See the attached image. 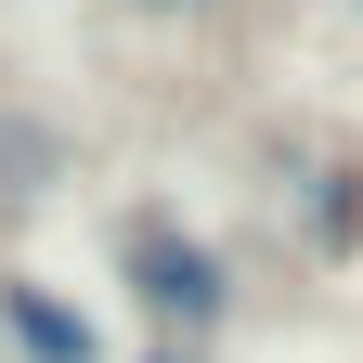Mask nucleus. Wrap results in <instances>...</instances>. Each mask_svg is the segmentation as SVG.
<instances>
[{
    "label": "nucleus",
    "mask_w": 363,
    "mask_h": 363,
    "mask_svg": "<svg viewBox=\"0 0 363 363\" xmlns=\"http://www.w3.org/2000/svg\"><path fill=\"white\" fill-rule=\"evenodd\" d=\"M117 286H130V311H143L169 350H208L234 325V259L208 234H182V220H130L117 234Z\"/></svg>",
    "instance_id": "obj_1"
},
{
    "label": "nucleus",
    "mask_w": 363,
    "mask_h": 363,
    "mask_svg": "<svg viewBox=\"0 0 363 363\" xmlns=\"http://www.w3.org/2000/svg\"><path fill=\"white\" fill-rule=\"evenodd\" d=\"M0 337H13V363H104V325L52 298L39 272H0Z\"/></svg>",
    "instance_id": "obj_2"
},
{
    "label": "nucleus",
    "mask_w": 363,
    "mask_h": 363,
    "mask_svg": "<svg viewBox=\"0 0 363 363\" xmlns=\"http://www.w3.org/2000/svg\"><path fill=\"white\" fill-rule=\"evenodd\" d=\"M143 363H208V350H169V337H156V350H143Z\"/></svg>",
    "instance_id": "obj_3"
},
{
    "label": "nucleus",
    "mask_w": 363,
    "mask_h": 363,
    "mask_svg": "<svg viewBox=\"0 0 363 363\" xmlns=\"http://www.w3.org/2000/svg\"><path fill=\"white\" fill-rule=\"evenodd\" d=\"M143 13H208V0H143Z\"/></svg>",
    "instance_id": "obj_4"
}]
</instances>
